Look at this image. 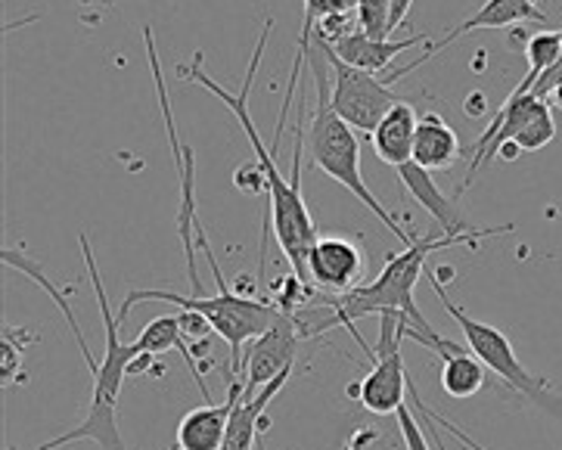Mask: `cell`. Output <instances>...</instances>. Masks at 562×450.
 Instances as JSON below:
<instances>
[{"label": "cell", "instance_id": "1", "mask_svg": "<svg viewBox=\"0 0 562 450\" xmlns=\"http://www.w3.org/2000/svg\"><path fill=\"white\" fill-rule=\"evenodd\" d=\"M273 22L268 19L265 29H261V37L255 44V54L249 59V72L243 78V88L239 93H231L227 88H221L218 81L212 75L202 69V54L193 56L190 66H178V78L190 81V85H200V88L212 90L218 97L224 106L231 109L236 115V122L243 127L246 140L252 146L255 162L265 171V180H268V221L273 224V236H277V246L283 258L290 261L292 273L308 283V252L314 249V243L321 239L317 236V227L311 221L308 205H305V196H302V144H305V115H299V131H295V153H292V178H283V171L277 168V159H273L271 146L261 144L258 131L252 125V115H249V90L255 85V75H258V66H261V56H265V47H268V37H271Z\"/></svg>", "mask_w": 562, "mask_h": 450}, {"label": "cell", "instance_id": "2", "mask_svg": "<svg viewBox=\"0 0 562 450\" xmlns=\"http://www.w3.org/2000/svg\"><path fill=\"white\" fill-rule=\"evenodd\" d=\"M78 243H81L85 265H88V273H91L100 317H103V326H106V348H103V360L97 363V370L91 373V407H88V414L81 419V426H75V429H69L66 435H59V438L44 441V445L35 450H59L66 448V445H75V441H97L100 450H127L125 438L119 432L115 407H119V395H122L125 379L131 376L134 360L140 358V348H137V342H122V317L112 314L106 289H103V280H100V270H97V261H93L91 239L81 234L78 236Z\"/></svg>", "mask_w": 562, "mask_h": 450}, {"label": "cell", "instance_id": "3", "mask_svg": "<svg viewBox=\"0 0 562 450\" xmlns=\"http://www.w3.org/2000/svg\"><path fill=\"white\" fill-rule=\"evenodd\" d=\"M196 243H200V249L205 252V261H209L212 277L218 283V295H178V292H165V289H134V292L125 295V305L119 311V317L125 324V317L137 302H171V305H178L181 311H196V314H202L209 320V326L218 333L221 339L231 345V376H227V382H236L239 373H243L246 345L255 342L258 336H265L283 317V311H280V305L273 299H252V295H236V292H231V286H227V280H224V273L218 268V261L212 255V246L205 239L202 224H196Z\"/></svg>", "mask_w": 562, "mask_h": 450}, {"label": "cell", "instance_id": "4", "mask_svg": "<svg viewBox=\"0 0 562 450\" xmlns=\"http://www.w3.org/2000/svg\"><path fill=\"white\" fill-rule=\"evenodd\" d=\"M308 63L314 72V85H317V103H314V115L308 125V149L311 162L317 165L329 180L342 183L348 193H355L358 202H363L373 215L380 217L382 227H389V234L395 236L407 246L417 243V236L407 234L398 224V217L392 215L380 199L373 196V190L363 183L361 178V140L358 131L351 125H345L342 119L329 106V78H327V54L311 41L308 44Z\"/></svg>", "mask_w": 562, "mask_h": 450}, {"label": "cell", "instance_id": "5", "mask_svg": "<svg viewBox=\"0 0 562 450\" xmlns=\"http://www.w3.org/2000/svg\"><path fill=\"white\" fill-rule=\"evenodd\" d=\"M429 286L436 292V299L441 302V307L453 317V324L463 329L472 355L482 360L494 376H501V382H507L513 392L526 395L528 401H535L538 407H544L547 414H553L557 419H562V397L547 385L544 376L528 373L526 367H522V360L516 358V348H513V342L507 339V333H501L497 326L475 320V317L467 314L463 307L453 305L448 289H445V283L438 280L432 270H429Z\"/></svg>", "mask_w": 562, "mask_h": 450}, {"label": "cell", "instance_id": "6", "mask_svg": "<svg viewBox=\"0 0 562 450\" xmlns=\"http://www.w3.org/2000/svg\"><path fill=\"white\" fill-rule=\"evenodd\" d=\"M553 140H557V122H553L550 103L535 97L531 90L528 93L509 90V97L504 100V106L497 109V115L491 119L485 134L472 144L470 171H467V180H463V190L472 187V180H475L482 165L497 159L504 144H516L522 153H538Z\"/></svg>", "mask_w": 562, "mask_h": 450}, {"label": "cell", "instance_id": "7", "mask_svg": "<svg viewBox=\"0 0 562 450\" xmlns=\"http://www.w3.org/2000/svg\"><path fill=\"white\" fill-rule=\"evenodd\" d=\"M411 317L404 314H380V342L376 351H370L373 367L370 373L361 379L358 389H351V395H358L363 404V410L370 414H398L401 407L407 404L404 395H411V376H407V367H404V339H407V329H411Z\"/></svg>", "mask_w": 562, "mask_h": 450}, {"label": "cell", "instance_id": "8", "mask_svg": "<svg viewBox=\"0 0 562 450\" xmlns=\"http://www.w3.org/2000/svg\"><path fill=\"white\" fill-rule=\"evenodd\" d=\"M317 47L327 54L329 69H333V97H329L333 112L342 119L345 125L355 127V131L373 134L376 125L389 115V109L398 106L404 97H398L392 90V85L385 78H380V75L348 66L333 50H327L324 44H317Z\"/></svg>", "mask_w": 562, "mask_h": 450}, {"label": "cell", "instance_id": "9", "mask_svg": "<svg viewBox=\"0 0 562 450\" xmlns=\"http://www.w3.org/2000/svg\"><path fill=\"white\" fill-rule=\"evenodd\" d=\"M302 342H305V336H302V329L290 314H283L265 336H258L246 348L243 373L236 379V382H243V397H255L265 385H271L280 373L292 370V360L299 355Z\"/></svg>", "mask_w": 562, "mask_h": 450}, {"label": "cell", "instance_id": "10", "mask_svg": "<svg viewBox=\"0 0 562 450\" xmlns=\"http://www.w3.org/2000/svg\"><path fill=\"white\" fill-rule=\"evenodd\" d=\"M522 22H547V13L538 7V0H485L475 13H472L467 22H460L457 29H451L445 37H438L432 44H426V50L414 59V63H407L404 69H395V72L385 75V81L389 85H395L401 81L404 75H411L414 69H419L423 63H429L432 56L441 54L445 47H451L453 41H460V37H467L475 29H513V25H522Z\"/></svg>", "mask_w": 562, "mask_h": 450}, {"label": "cell", "instance_id": "11", "mask_svg": "<svg viewBox=\"0 0 562 450\" xmlns=\"http://www.w3.org/2000/svg\"><path fill=\"white\" fill-rule=\"evenodd\" d=\"M308 280L327 295H345L361 286L363 252L342 236H321L308 252Z\"/></svg>", "mask_w": 562, "mask_h": 450}, {"label": "cell", "instance_id": "12", "mask_svg": "<svg viewBox=\"0 0 562 450\" xmlns=\"http://www.w3.org/2000/svg\"><path fill=\"white\" fill-rule=\"evenodd\" d=\"M407 339H414V342L429 348V351H436L438 358H441V389H445V395L457 397V401H467V397L482 392L485 370L488 367L475 358L470 348H460L451 339L438 336L436 329L432 333H423L417 326L407 329Z\"/></svg>", "mask_w": 562, "mask_h": 450}, {"label": "cell", "instance_id": "13", "mask_svg": "<svg viewBox=\"0 0 562 450\" xmlns=\"http://www.w3.org/2000/svg\"><path fill=\"white\" fill-rule=\"evenodd\" d=\"M239 395H243V382H227L224 404H202L183 414L175 432V450H221Z\"/></svg>", "mask_w": 562, "mask_h": 450}, {"label": "cell", "instance_id": "14", "mask_svg": "<svg viewBox=\"0 0 562 450\" xmlns=\"http://www.w3.org/2000/svg\"><path fill=\"white\" fill-rule=\"evenodd\" d=\"M398 178L401 183L407 187V193L414 196V202H419L429 215L436 217L438 230L448 236H475L482 234V230H475L467 224V217L460 212V205H457V199H451L432 178V171H426V168H419L417 162H407L404 168H398ZM488 230V227H485Z\"/></svg>", "mask_w": 562, "mask_h": 450}, {"label": "cell", "instance_id": "15", "mask_svg": "<svg viewBox=\"0 0 562 450\" xmlns=\"http://www.w3.org/2000/svg\"><path fill=\"white\" fill-rule=\"evenodd\" d=\"M314 41V37H311ZM321 44V41H317ZM417 44H432L429 35H414L404 37V41H392V37H370L363 29H355L351 35L339 37L336 44H324L327 50L339 56L342 63L355 66V69H363V72L380 75L392 66V59H398L401 54L414 50Z\"/></svg>", "mask_w": 562, "mask_h": 450}, {"label": "cell", "instance_id": "16", "mask_svg": "<svg viewBox=\"0 0 562 450\" xmlns=\"http://www.w3.org/2000/svg\"><path fill=\"white\" fill-rule=\"evenodd\" d=\"M419 115L417 109L411 106L407 100H401L398 106L389 109V115L382 119L376 131L370 134V144L376 149L382 162L392 165L395 171L404 168L407 162H414V140H417Z\"/></svg>", "mask_w": 562, "mask_h": 450}, {"label": "cell", "instance_id": "17", "mask_svg": "<svg viewBox=\"0 0 562 450\" xmlns=\"http://www.w3.org/2000/svg\"><path fill=\"white\" fill-rule=\"evenodd\" d=\"M290 376L292 370L280 373L271 385H265L255 397L239 395V401H236L234 407V416H231V429H227V438H224L221 450H255L258 435L265 429V414H268L273 397L283 392V385L290 382Z\"/></svg>", "mask_w": 562, "mask_h": 450}, {"label": "cell", "instance_id": "18", "mask_svg": "<svg viewBox=\"0 0 562 450\" xmlns=\"http://www.w3.org/2000/svg\"><path fill=\"white\" fill-rule=\"evenodd\" d=\"M460 137L438 112H423L414 140V162L426 171H448L460 159Z\"/></svg>", "mask_w": 562, "mask_h": 450}, {"label": "cell", "instance_id": "19", "mask_svg": "<svg viewBox=\"0 0 562 450\" xmlns=\"http://www.w3.org/2000/svg\"><path fill=\"white\" fill-rule=\"evenodd\" d=\"M0 258H3V268L19 270V273H25V277H32V280H35L37 286L44 289V292H47V295L54 299L56 307L63 311V317L69 320V329H72L75 342H78V348H81V358L88 360V370H91V373H93L100 360L93 358L91 348H88V339L81 336V326H78V320H75L72 307H69V302H66V295H63V292H59V289H56L54 283H50L47 277H44V270H41V265H37L35 258H29V255L22 252V249H7V246H3V255H0Z\"/></svg>", "mask_w": 562, "mask_h": 450}, {"label": "cell", "instance_id": "20", "mask_svg": "<svg viewBox=\"0 0 562 450\" xmlns=\"http://www.w3.org/2000/svg\"><path fill=\"white\" fill-rule=\"evenodd\" d=\"M526 56H528V75L535 78V85H538V78L547 72V69H553L557 63H560L562 56V32H538V35H531L526 41Z\"/></svg>", "mask_w": 562, "mask_h": 450}, {"label": "cell", "instance_id": "21", "mask_svg": "<svg viewBox=\"0 0 562 450\" xmlns=\"http://www.w3.org/2000/svg\"><path fill=\"white\" fill-rule=\"evenodd\" d=\"M25 342H35V333H29V329H19V326H3V339H0V351H3V360H0V379H3V385H10V382H16L22 379V348Z\"/></svg>", "mask_w": 562, "mask_h": 450}, {"label": "cell", "instance_id": "22", "mask_svg": "<svg viewBox=\"0 0 562 450\" xmlns=\"http://www.w3.org/2000/svg\"><path fill=\"white\" fill-rule=\"evenodd\" d=\"M389 22H392V0H358V25L367 35L385 41L392 35Z\"/></svg>", "mask_w": 562, "mask_h": 450}, {"label": "cell", "instance_id": "23", "mask_svg": "<svg viewBox=\"0 0 562 450\" xmlns=\"http://www.w3.org/2000/svg\"><path fill=\"white\" fill-rule=\"evenodd\" d=\"M305 3V22H302V37H311L314 25L321 19L348 16L358 13V0H302Z\"/></svg>", "mask_w": 562, "mask_h": 450}, {"label": "cell", "instance_id": "24", "mask_svg": "<svg viewBox=\"0 0 562 450\" xmlns=\"http://www.w3.org/2000/svg\"><path fill=\"white\" fill-rule=\"evenodd\" d=\"M411 401H414V407H417L419 414H426V416H429V419H432V423H436V426H441L445 432L453 435V438H457V441H460L463 448H470V450H488V448H482V445H479V441H475L472 435L463 432V429H460L457 423H451L448 416H441V414H438V410H432V407H429V404H426V401L419 397L417 385H414V382H411Z\"/></svg>", "mask_w": 562, "mask_h": 450}, {"label": "cell", "instance_id": "25", "mask_svg": "<svg viewBox=\"0 0 562 450\" xmlns=\"http://www.w3.org/2000/svg\"><path fill=\"white\" fill-rule=\"evenodd\" d=\"M401 435H404V448L407 450H429V435L423 432V426L417 423V416L411 414V407L404 404L398 414Z\"/></svg>", "mask_w": 562, "mask_h": 450}, {"label": "cell", "instance_id": "26", "mask_svg": "<svg viewBox=\"0 0 562 450\" xmlns=\"http://www.w3.org/2000/svg\"><path fill=\"white\" fill-rule=\"evenodd\" d=\"M234 183L243 193H268V180H265V171L258 168V162L243 165V168L236 171Z\"/></svg>", "mask_w": 562, "mask_h": 450}, {"label": "cell", "instance_id": "27", "mask_svg": "<svg viewBox=\"0 0 562 450\" xmlns=\"http://www.w3.org/2000/svg\"><path fill=\"white\" fill-rule=\"evenodd\" d=\"M411 3H414V0H392V22H389V29H392V32H395L401 22L407 19V13H411Z\"/></svg>", "mask_w": 562, "mask_h": 450}, {"label": "cell", "instance_id": "28", "mask_svg": "<svg viewBox=\"0 0 562 450\" xmlns=\"http://www.w3.org/2000/svg\"><path fill=\"white\" fill-rule=\"evenodd\" d=\"M482 112H485V97H482V93H472L470 100H467V115L475 119V115H482Z\"/></svg>", "mask_w": 562, "mask_h": 450}, {"label": "cell", "instance_id": "29", "mask_svg": "<svg viewBox=\"0 0 562 450\" xmlns=\"http://www.w3.org/2000/svg\"><path fill=\"white\" fill-rule=\"evenodd\" d=\"M112 3H115V0H81V7H97L100 13H103V10H110Z\"/></svg>", "mask_w": 562, "mask_h": 450}, {"label": "cell", "instance_id": "30", "mask_svg": "<svg viewBox=\"0 0 562 450\" xmlns=\"http://www.w3.org/2000/svg\"><path fill=\"white\" fill-rule=\"evenodd\" d=\"M547 103H550V106L562 109V81H560V85H557V88H553V93L547 97Z\"/></svg>", "mask_w": 562, "mask_h": 450}, {"label": "cell", "instance_id": "31", "mask_svg": "<svg viewBox=\"0 0 562 450\" xmlns=\"http://www.w3.org/2000/svg\"><path fill=\"white\" fill-rule=\"evenodd\" d=\"M7 450H16V448H7Z\"/></svg>", "mask_w": 562, "mask_h": 450}]
</instances>
